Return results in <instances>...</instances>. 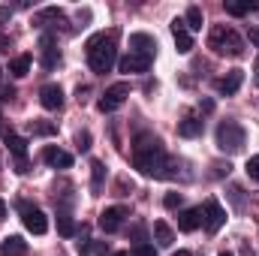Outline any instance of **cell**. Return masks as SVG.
Masks as SVG:
<instances>
[{
	"label": "cell",
	"mask_w": 259,
	"mask_h": 256,
	"mask_svg": "<svg viewBox=\"0 0 259 256\" xmlns=\"http://www.w3.org/2000/svg\"><path fill=\"white\" fill-rule=\"evenodd\" d=\"M133 160H136V169H142L145 175H154V178L172 175V172H169L172 160H166L163 142H160L157 136H139L136 145H133Z\"/></svg>",
	"instance_id": "obj_1"
},
{
	"label": "cell",
	"mask_w": 259,
	"mask_h": 256,
	"mask_svg": "<svg viewBox=\"0 0 259 256\" xmlns=\"http://www.w3.org/2000/svg\"><path fill=\"white\" fill-rule=\"evenodd\" d=\"M208 46H211L217 55H226V58H241V55H244V42H241V36H238L232 27H226V24H214V27H211V33H208Z\"/></svg>",
	"instance_id": "obj_2"
},
{
	"label": "cell",
	"mask_w": 259,
	"mask_h": 256,
	"mask_svg": "<svg viewBox=\"0 0 259 256\" xmlns=\"http://www.w3.org/2000/svg\"><path fill=\"white\" fill-rule=\"evenodd\" d=\"M88 61H91V69L94 72H109L115 66V42L112 36L100 33L88 42Z\"/></svg>",
	"instance_id": "obj_3"
},
{
	"label": "cell",
	"mask_w": 259,
	"mask_h": 256,
	"mask_svg": "<svg viewBox=\"0 0 259 256\" xmlns=\"http://www.w3.org/2000/svg\"><path fill=\"white\" fill-rule=\"evenodd\" d=\"M244 139H247V133H244L241 124H235V121H223L217 127V148L223 154H238L244 148Z\"/></svg>",
	"instance_id": "obj_4"
},
{
	"label": "cell",
	"mask_w": 259,
	"mask_h": 256,
	"mask_svg": "<svg viewBox=\"0 0 259 256\" xmlns=\"http://www.w3.org/2000/svg\"><path fill=\"white\" fill-rule=\"evenodd\" d=\"M199 214H202V226L214 235V232H220V226L226 223V211H223V205L217 202V199H208L202 208H199Z\"/></svg>",
	"instance_id": "obj_5"
},
{
	"label": "cell",
	"mask_w": 259,
	"mask_h": 256,
	"mask_svg": "<svg viewBox=\"0 0 259 256\" xmlns=\"http://www.w3.org/2000/svg\"><path fill=\"white\" fill-rule=\"evenodd\" d=\"M127 97H130V84H124V81H121V84H112V88L106 91V97L97 103V109H100V112H115Z\"/></svg>",
	"instance_id": "obj_6"
},
{
	"label": "cell",
	"mask_w": 259,
	"mask_h": 256,
	"mask_svg": "<svg viewBox=\"0 0 259 256\" xmlns=\"http://www.w3.org/2000/svg\"><path fill=\"white\" fill-rule=\"evenodd\" d=\"M130 217V211L124 205H115V208H106L103 214H100V229L103 232H118L121 229V223Z\"/></svg>",
	"instance_id": "obj_7"
},
{
	"label": "cell",
	"mask_w": 259,
	"mask_h": 256,
	"mask_svg": "<svg viewBox=\"0 0 259 256\" xmlns=\"http://www.w3.org/2000/svg\"><path fill=\"white\" fill-rule=\"evenodd\" d=\"M39 55H42V66H46V69L58 66L61 52H58V39H55L52 33H42V36H39Z\"/></svg>",
	"instance_id": "obj_8"
},
{
	"label": "cell",
	"mask_w": 259,
	"mask_h": 256,
	"mask_svg": "<svg viewBox=\"0 0 259 256\" xmlns=\"http://www.w3.org/2000/svg\"><path fill=\"white\" fill-rule=\"evenodd\" d=\"M21 220H24L27 232H33V235L49 232V220H46V214H42L39 208H24V211H21Z\"/></svg>",
	"instance_id": "obj_9"
},
{
	"label": "cell",
	"mask_w": 259,
	"mask_h": 256,
	"mask_svg": "<svg viewBox=\"0 0 259 256\" xmlns=\"http://www.w3.org/2000/svg\"><path fill=\"white\" fill-rule=\"evenodd\" d=\"M42 160H46L52 169H69V166H72V154L64 151V148H58V145L42 148Z\"/></svg>",
	"instance_id": "obj_10"
},
{
	"label": "cell",
	"mask_w": 259,
	"mask_h": 256,
	"mask_svg": "<svg viewBox=\"0 0 259 256\" xmlns=\"http://www.w3.org/2000/svg\"><path fill=\"white\" fill-rule=\"evenodd\" d=\"M241 81H244V72H241V69H232V72H226L223 78L214 81V91L223 94V97H232V94L241 88Z\"/></svg>",
	"instance_id": "obj_11"
},
{
	"label": "cell",
	"mask_w": 259,
	"mask_h": 256,
	"mask_svg": "<svg viewBox=\"0 0 259 256\" xmlns=\"http://www.w3.org/2000/svg\"><path fill=\"white\" fill-rule=\"evenodd\" d=\"M172 36H175V46H178V52H181V55H187V52L193 49V36H190V30H187L184 18H175V21H172Z\"/></svg>",
	"instance_id": "obj_12"
},
{
	"label": "cell",
	"mask_w": 259,
	"mask_h": 256,
	"mask_svg": "<svg viewBox=\"0 0 259 256\" xmlns=\"http://www.w3.org/2000/svg\"><path fill=\"white\" fill-rule=\"evenodd\" d=\"M130 46H133V55H142V58H154V52H157V39L148 33H133Z\"/></svg>",
	"instance_id": "obj_13"
},
{
	"label": "cell",
	"mask_w": 259,
	"mask_h": 256,
	"mask_svg": "<svg viewBox=\"0 0 259 256\" xmlns=\"http://www.w3.org/2000/svg\"><path fill=\"white\" fill-rule=\"evenodd\" d=\"M39 103H42V109L58 112V109L64 106V91H61L58 84H46V88L39 91Z\"/></svg>",
	"instance_id": "obj_14"
},
{
	"label": "cell",
	"mask_w": 259,
	"mask_h": 256,
	"mask_svg": "<svg viewBox=\"0 0 259 256\" xmlns=\"http://www.w3.org/2000/svg\"><path fill=\"white\" fill-rule=\"evenodd\" d=\"M148 66H151V58H142V55H133V52L118 61L121 72H148Z\"/></svg>",
	"instance_id": "obj_15"
},
{
	"label": "cell",
	"mask_w": 259,
	"mask_h": 256,
	"mask_svg": "<svg viewBox=\"0 0 259 256\" xmlns=\"http://www.w3.org/2000/svg\"><path fill=\"white\" fill-rule=\"evenodd\" d=\"M199 223H202L199 208H187V211H181V214H178V229H181V232H196V229H199Z\"/></svg>",
	"instance_id": "obj_16"
},
{
	"label": "cell",
	"mask_w": 259,
	"mask_h": 256,
	"mask_svg": "<svg viewBox=\"0 0 259 256\" xmlns=\"http://www.w3.org/2000/svg\"><path fill=\"white\" fill-rule=\"evenodd\" d=\"M27 253V244L18 238V235H9L0 241V256H24Z\"/></svg>",
	"instance_id": "obj_17"
},
{
	"label": "cell",
	"mask_w": 259,
	"mask_h": 256,
	"mask_svg": "<svg viewBox=\"0 0 259 256\" xmlns=\"http://www.w3.org/2000/svg\"><path fill=\"white\" fill-rule=\"evenodd\" d=\"M6 145H9V151L21 160V166H24V157H27V139H21V136H6Z\"/></svg>",
	"instance_id": "obj_18"
},
{
	"label": "cell",
	"mask_w": 259,
	"mask_h": 256,
	"mask_svg": "<svg viewBox=\"0 0 259 256\" xmlns=\"http://www.w3.org/2000/svg\"><path fill=\"white\" fill-rule=\"evenodd\" d=\"M154 238H157V244H160V247H172V241H175L172 229H169L163 220H157V223H154Z\"/></svg>",
	"instance_id": "obj_19"
},
{
	"label": "cell",
	"mask_w": 259,
	"mask_h": 256,
	"mask_svg": "<svg viewBox=\"0 0 259 256\" xmlns=\"http://www.w3.org/2000/svg\"><path fill=\"white\" fill-rule=\"evenodd\" d=\"M9 72H12L15 78H24V75L30 72V55H18V58H12V61H9Z\"/></svg>",
	"instance_id": "obj_20"
},
{
	"label": "cell",
	"mask_w": 259,
	"mask_h": 256,
	"mask_svg": "<svg viewBox=\"0 0 259 256\" xmlns=\"http://www.w3.org/2000/svg\"><path fill=\"white\" fill-rule=\"evenodd\" d=\"M178 136H184V139H196V136H202V121H199V118H187V121H181V124H178Z\"/></svg>",
	"instance_id": "obj_21"
},
{
	"label": "cell",
	"mask_w": 259,
	"mask_h": 256,
	"mask_svg": "<svg viewBox=\"0 0 259 256\" xmlns=\"http://www.w3.org/2000/svg\"><path fill=\"white\" fill-rule=\"evenodd\" d=\"M184 24H187V30H202V9H199V6H190V9H187Z\"/></svg>",
	"instance_id": "obj_22"
},
{
	"label": "cell",
	"mask_w": 259,
	"mask_h": 256,
	"mask_svg": "<svg viewBox=\"0 0 259 256\" xmlns=\"http://www.w3.org/2000/svg\"><path fill=\"white\" fill-rule=\"evenodd\" d=\"M91 172H94V193H100V190H103V175H106L103 163H100V160H94V163H91Z\"/></svg>",
	"instance_id": "obj_23"
},
{
	"label": "cell",
	"mask_w": 259,
	"mask_h": 256,
	"mask_svg": "<svg viewBox=\"0 0 259 256\" xmlns=\"http://www.w3.org/2000/svg\"><path fill=\"white\" fill-rule=\"evenodd\" d=\"M226 12H229V15H247V12H250V3H241V0H226Z\"/></svg>",
	"instance_id": "obj_24"
},
{
	"label": "cell",
	"mask_w": 259,
	"mask_h": 256,
	"mask_svg": "<svg viewBox=\"0 0 259 256\" xmlns=\"http://www.w3.org/2000/svg\"><path fill=\"white\" fill-rule=\"evenodd\" d=\"M58 232H61L64 238H72V235H75V223H72L69 217H64V214H61V217H58Z\"/></svg>",
	"instance_id": "obj_25"
},
{
	"label": "cell",
	"mask_w": 259,
	"mask_h": 256,
	"mask_svg": "<svg viewBox=\"0 0 259 256\" xmlns=\"http://www.w3.org/2000/svg\"><path fill=\"white\" fill-rule=\"evenodd\" d=\"M247 175L259 184V157H250V160H247Z\"/></svg>",
	"instance_id": "obj_26"
},
{
	"label": "cell",
	"mask_w": 259,
	"mask_h": 256,
	"mask_svg": "<svg viewBox=\"0 0 259 256\" xmlns=\"http://www.w3.org/2000/svg\"><path fill=\"white\" fill-rule=\"evenodd\" d=\"M163 205H166V208H178V205H181V193H166Z\"/></svg>",
	"instance_id": "obj_27"
},
{
	"label": "cell",
	"mask_w": 259,
	"mask_h": 256,
	"mask_svg": "<svg viewBox=\"0 0 259 256\" xmlns=\"http://www.w3.org/2000/svg\"><path fill=\"white\" fill-rule=\"evenodd\" d=\"M133 256H154V247H151V244H136Z\"/></svg>",
	"instance_id": "obj_28"
},
{
	"label": "cell",
	"mask_w": 259,
	"mask_h": 256,
	"mask_svg": "<svg viewBox=\"0 0 259 256\" xmlns=\"http://www.w3.org/2000/svg\"><path fill=\"white\" fill-rule=\"evenodd\" d=\"M75 142H78V148H81V151H88V148H91V136H88V133H78V136H75Z\"/></svg>",
	"instance_id": "obj_29"
},
{
	"label": "cell",
	"mask_w": 259,
	"mask_h": 256,
	"mask_svg": "<svg viewBox=\"0 0 259 256\" xmlns=\"http://www.w3.org/2000/svg\"><path fill=\"white\" fill-rule=\"evenodd\" d=\"M30 130H33V133H42V136L55 133V127H52V124H30Z\"/></svg>",
	"instance_id": "obj_30"
},
{
	"label": "cell",
	"mask_w": 259,
	"mask_h": 256,
	"mask_svg": "<svg viewBox=\"0 0 259 256\" xmlns=\"http://www.w3.org/2000/svg\"><path fill=\"white\" fill-rule=\"evenodd\" d=\"M250 39H253V42L259 46V30H250Z\"/></svg>",
	"instance_id": "obj_31"
},
{
	"label": "cell",
	"mask_w": 259,
	"mask_h": 256,
	"mask_svg": "<svg viewBox=\"0 0 259 256\" xmlns=\"http://www.w3.org/2000/svg\"><path fill=\"white\" fill-rule=\"evenodd\" d=\"M6 217V205H3V199H0V220Z\"/></svg>",
	"instance_id": "obj_32"
},
{
	"label": "cell",
	"mask_w": 259,
	"mask_h": 256,
	"mask_svg": "<svg viewBox=\"0 0 259 256\" xmlns=\"http://www.w3.org/2000/svg\"><path fill=\"white\" fill-rule=\"evenodd\" d=\"M172 256H190V253L187 250H178V253H172Z\"/></svg>",
	"instance_id": "obj_33"
},
{
	"label": "cell",
	"mask_w": 259,
	"mask_h": 256,
	"mask_svg": "<svg viewBox=\"0 0 259 256\" xmlns=\"http://www.w3.org/2000/svg\"><path fill=\"white\" fill-rule=\"evenodd\" d=\"M220 256H232V253H229V250H223V253H220Z\"/></svg>",
	"instance_id": "obj_34"
},
{
	"label": "cell",
	"mask_w": 259,
	"mask_h": 256,
	"mask_svg": "<svg viewBox=\"0 0 259 256\" xmlns=\"http://www.w3.org/2000/svg\"><path fill=\"white\" fill-rule=\"evenodd\" d=\"M256 81H259V64H256Z\"/></svg>",
	"instance_id": "obj_35"
},
{
	"label": "cell",
	"mask_w": 259,
	"mask_h": 256,
	"mask_svg": "<svg viewBox=\"0 0 259 256\" xmlns=\"http://www.w3.org/2000/svg\"><path fill=\"white\" fill-rule=\"evenodd\" d=\"M115 256H127V253H115Z\"/></svg>",
	"instance_id": "obj_36"
}]
</instances>
